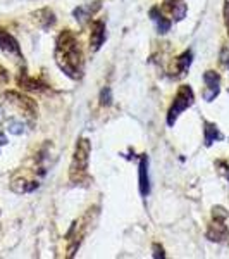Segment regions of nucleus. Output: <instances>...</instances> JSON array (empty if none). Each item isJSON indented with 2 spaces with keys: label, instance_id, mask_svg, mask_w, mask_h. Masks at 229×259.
Here are the masks:
<instances>
[{
  "label": "nucleus",
  "instance_id": "1",
  "mask_svg": "<svg viewBox=\"0 0 229 259\" xmlns=\"http://www.w3.org/2000/svg\"><path fill=\"white\" fill-rule=\"evenodd\" d=\"M55 62L59 68L73 80H78L83 74V52L80 41L69 30L62 31L55 45Z\"/></svg>",
  "mask_w": 229,
  "mask_h": 259
},
{
  "label": "nucleus",
  "instance_id": "2",
  "mask_svg": "<svg viewBox=\"0 0 229 259\" xmlns=\"http://www.w3.org/2000/svg\"><path fill=\"white\" fill-rule=\"evenodd\" d=\"M88 161H90V140L88 139H81L76 144L74 149V156L71 161V168H69V178L74 185H80L88 178Z\"/></svg>",
  "mask_w": 229,
  "mask_h": 259
},
{
  "label": "nucleus",
  "instance_id": "3",
  "mask_svg": "<svg viewBox=\"0 0 229 259\" xmlns=\"http://www.w3.org/2000/svg\"><path fill=\"white\" fill-rule=\"evenodd\" d=\"M191 104H193V90H191L188 85H183L181 89L178 90L173 106H170V109H169V114H167L169 126H174L178 116H180L185 109H188Z\"/></svg>",
  "mask_w": 229,
  "mask_h": 259
},
{
  "label": "nucleus",
  "instance_id": "4",
  "mask_svg": "<svg viewBox=\"0 0 229 259\" xmlns=\"http://www.w3.org/2000/svg\"><path fill=\"white\" fill-rule=\"evenodd\" d=\"M6 99L9 100L12 106L18 107L19 111H23L24 114L28 116V118H35V116H36V111H38V107H36L35 100H31L30 97H26V95L18 94V92H7Z\"/></svg>",
  "mask_w": 229,
  "mask_h": 259
},
{
  "label": "nucleus",
  "instance_id": "5",
  "mask_svg": "<svg viewBox=\"0 0 229 259\" xmlns=\"http://www.w3.org/2000/svg\"><path fill=\"white\" fill-rule=\"evenodd\" d=\"M203 81H205V92H203V99L207 102H212L215 97L219 95V83H220V76L215 71H207L203 74Z\"/></svg>",
  "mask_w": 229,
  "mask_h": 259
},
{
  "label": "nucleus",
  "instance_id": "6",
  "mask_svg": "<svg viewBox=\"0 0 229 259\" xmlns=\"http://www.w3.org/2000/svg\"><path fill=\"white\" fill-rule=\"evenodd\" d=\"M0 49L4 50L6 54H9V56H14L18 57V59H21V49H19V44L16 41L14 36L11 35V33L0 30Z\"/></svg>",
  "mask_w": 229,
  "mask_h": 259
},
{
  "label": "nucleus",
  "instance_id": "7",
  "mask_svg": "<svg viewBox=\"0 0 229 259\" xmlns=\"http://www.w3.org/2000/svg\"><path fill=\"white\" fill-rule=\"evenodd\" d=\"M227 227L224 225V220L220 218H214L209 230H207V237L212 242H224L227 239Z\"/></svg>",
  "mask_w": 229,
  "mask_h": 259
},
{
  "label": "nucleus",
  "instance_id": "8",
  "mask_svg": "<svg viewBox=\"0 0 229 259\" xmlns=\"http://www.w3.org/2000/svg\"><path fill=\"white\" fill-rule=\"evenodd\" d=\"M103 40H105V24L102 21H95L91 24V35H90V47L91 50H98L102 47Z\"/></svg>",
  "mask_w": 229,
  "mask_h": 259
},
{
  "label": "nucleus",
  "instance_id": "9",
  "mask_svg": "<svg viewBox=\"0 0 229 259\" xmlns=\"http://www.w3.org/2000/svg\"><path fill=\"white\" fill-rule=\"evenodd\" d=\"M140 194L143 197H147L150 194V180H148V157L147 156H141L140 159Z\"/></svg>",
  "mask_w": 229,
  "mask_h": 259
},
{
  "label": "nucleus",
  "instance_id": "10",
  "mask_svg": "<svg viewBox=\"0 0 229 259\" xmlns=\"http://www.w3.org/2000/svg\"><path fill=\"white\" fill-rule=\"evenodd\" d=\"M165 7H167V11L170 12V16H173L176 21H181L185 18L186 14V4L183 2V0H178V2H174V0H167L165 2Z\"/></svg>",
  "mask_w": 229,
  "mask_h": 259
},
{
  "label": "nucleus",
  "instance_id": "11",
  "mask_svg": "<svg viewBox=\"0 0 229 259\" xmlns=\"http://www.w3.org/2000/svg\"><path fill=\"white\" fill-rule=\"evenodd\" d=\"M203 133H205V145H207V147H210L214 142L224 139L222 133L219 132V128L215 126V124H212V123H205V130H203Z\"/></svg>",
  "mask_w": 229,
  "mask_h": 259
},
{
  "label": "nucleus",
  "instance_id": "12",
  "mask_svg": "<svg viewBox=\"0 0 229 259\" xmlns=\"http://www.w3.org/2000/svg\"><path fill=\"white\" fill-rule=\"evenodd\" d=\"M191 57H193V54L190 52H185L183 56H180L176 59V74L178 76H185V73L188 71V68H190V64H191Z\"/></svg>",
  "mask_w": 229,
  "mask_h": 259
},
{
  "label": "nucleus",
  "instance_id": "13",
  "mask_svg": "<svg viewBox=\"0 0 229 259\" xmlns=\"http://www.w3.org/2000/svg\"><path fill=\"white\" fill-rule=\"evenodd\" d=\"M19 85H21V89H24V90H40L41 89L38 81L33 80L30 76H26V74H23V76L19 78Z\"/></svg>",
  "mask_w": 229,
  "mask_h": 259
},
{
  "label": "nucleus",
  "instance_id": "14",
  "mask_svg": "<svg viewBox=\"0 0 229 259\" xmlns=\"http://www.w3.org/2000/svg\"><path fill=\"white\" fill-rule=\"evenodd\" d=\"M152 16H153V21H157V28H159V33H167L169 28H170V21H167L164 16H157V11L153 9L152 11Z\"/></svg>",
  "mask_w": 229,
  "mask_h": 259
},
{
  "label": "nucleus",
  "instance_id": "15",
  "mask_svg": "<svg viewBox=\"0 0 229 259\" xmlns=\"http://www.w3.org/2000/svg\"><path fill=\"white\" fill-rule=\"evenodd\" d=\"M9 132L14 133V135H21V133L24 132V123H21V121H16V119L9 121Z\"/></svg>",
  "mask_w": 229,
  "mask_h": 259
},
{
  "label": "nucleus",
  "instance_id": "16",
  "mask_svg": "<svg viewBox=\"0 0 229 259\" xmlns=\"http://www.w3.org/2000/svg\"><path fill=\"white\" fill-rule=\"evenodd\" d=\"M100 102H102L103 106H109V104L112 102L110 89H103V90H102V95H100Z\"/></svg>",
  "mask_w": 229,
  "mask_h": 259
},
{
  "label": "nucleus",
  "instance_id": "17",
  "mask_svg": "<svg viewBox=\"0 0 229 259\" xmlns=\"http://www.w3.org/2000/svg\"><path fill=\"white\" fill-rule=\"evenodd\" d=\"M7 81H9V73L4 66H0V87L7 85Z\"/></svg>",
  "mask_w": 229,
  "mask_h": 259
},
{
  "label": "nucleus",
  "instance_id": "18",
  "mask_svg": "<svg viewBox=\"0 0 229 259\" xmlns=\"http://www.w3.org/2000/svg\"><path fill=\"white\" fill-rule=\"evenodd\" d=\"M224 19H226V28L229 33V0L224 2Z\"/></svg>",
  "mask_w": 229,
  "mask_h": 259
},
{
  "label": "nucleus",
  "instance_id": "19",
  "mask_svg": "<svg viewBox=\"0 0 229 259\" xmlns=\"http://www.w3.org/2000/svg\"><path fill=\"white\" fill-rule=\"evenodd\" d=\"M153 257H165V254H164V250H162V247H159V245H153Z\"/></svg>",
  "mask_w": 229,
  "mask_h": 259
},
{
  "label": "nucleus",
  "instance_id": "20",
  "mask_svg": "<svg viewBox=\"0 0 229 259\" xmlns=\"http://www.w3.org/2000/svg\"><path fill=\"white\" fill-rule=\"evenodd\" d=\"M222 61L229 66V50H222Z\"/></svg>",
  "mask_w": 229,
  "mask_h": 259
},
{
  "label": "nucleus",
  "instance_id": "21",
  "mask_svg": "<svg viewBox=\"0 0 229 259\" xmlns=\"http://www.w3.org/2000/svg\"><path fill=\"white\" fill-rule=\"evenodd\" d=\"M0 119H2V109H0Z\"/></svg>",
  "mask_w": 229,
  "mask_h": 259
},
{
  "label": "nucleus",
  "instance_id": "22",
  "mask_svg": "<svg viewBox=\"0 0 229 259\" xmlns=\"http://www.w3.org/2000/svg\"><path fill=\"white\" fill-rule=\"evenodd\" d=\"M227 180H229V173H227Z\"/></svg>",
  "mask_w": 229,
  "mask_h": 259
}]
</instances>
